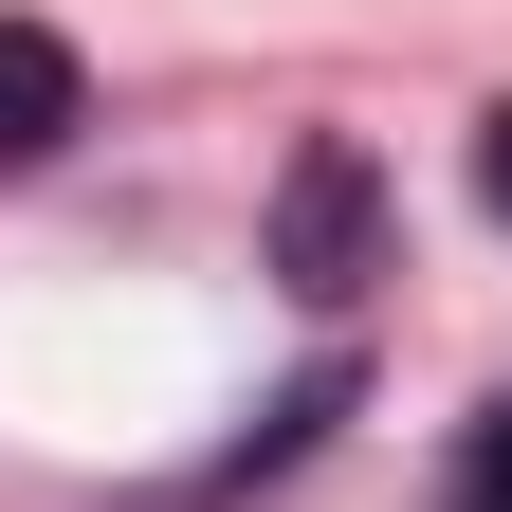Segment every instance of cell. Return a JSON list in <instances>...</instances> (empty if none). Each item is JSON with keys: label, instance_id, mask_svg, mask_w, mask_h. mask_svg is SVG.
Masks as SVG:
<instances>
[{"label": "cell", "instance_id": "6da1fadb", "mask_svg": "<svg viewBox=\"0 0 512 512\" xmlns=\"http://www.w3.org/2000/svg\"><path fill=\"white\" fill-rule=\"evenodd\" d=\"M366 275H384V165H366V128H311L275 165V293L348 311Z\"/></svg>", "mask_w": 512, "mask_h": 512}, {"label": "cell", "instance_id": "7a4b0ae2", "mask_svg": "<svg viewBox=\"0 0 512 512\" xmlns=\"http://www.w3.org/2000/svg\"><path fill=\"white\" fill-rule=\"evenodd\" d=\"M74 128H92V55L55 37V19H0V183H19V165H55Z\"/></svg>", "mask_w": 512, "mask_h": 512}, {"label": "cell", "instance_id": "3957f363", "mask_svg": "<svg viewBox=\"0 0 512 512\" xmlns=\"http://www.w3.org/2000/svg\"><path fill=\"white\" fill-rule=\"evenodd\" d=\"M439 512H512V403H494V421L458 439V494H439Z\"/></svg>", "mask_w": 512, "mask_h": 512}, {"label": "cell", "instance_id": "277c9868", "mask_svg": "<svg viewBox=\"0 0 512 512\" xmlns=\"http://www.w3.org/2000/svg\"><path fill=\"white\" fill-rule=\"evenodd\" d=\"M476 202H494V220H512V110H494V128H476Z\"/></svg>", "mask_w": 512, "mask_h": 512}]
</instances>
